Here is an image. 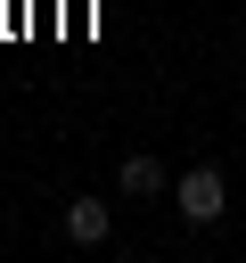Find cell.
I'll use <instances>...</instances> for the list:
<instances>
[{"label":"cell","mask_w":246,"mask_h":263,"mask_svg":"<svg viewBox=\"0 0 246 263\" xmlns=\"http://www.w3.org/2000/svg\"><path fill=\"white\" fill-rule=\"evenodd\" d=\"M172 205H180V222H197V230H205V222H221V214H230V181H221L213 164H189V173L172 181Z\"/></svg>","instance_id":"1"},{"label":"cell","mask_w":246,"mask_h":263,"mask_svg":"<svg viewBox=\"0 0 246 263\" xmlns=\"http://www.w3.org/2000/svg\"><path fill=\"white\" fill-rule=\"evenodd\" d=\"M115 181H123V197H164V189H172V173H164L156 156H123Z\"/></svg>","instance_id":"3"},{"label":"cell","mask_w":246,"mask_h":263,"mask_svg":"<svg viewBox=\"0 0 246 263\" xmlns=\"http://www.w3.org/2000/svg\"><path fill=\"white\" fill-rule=\"evenodd\" d=\"M107 230H115V214L98 197H66V238L74 247H107Z\"/></svg>","instance_id":"2"}]
</instances>
